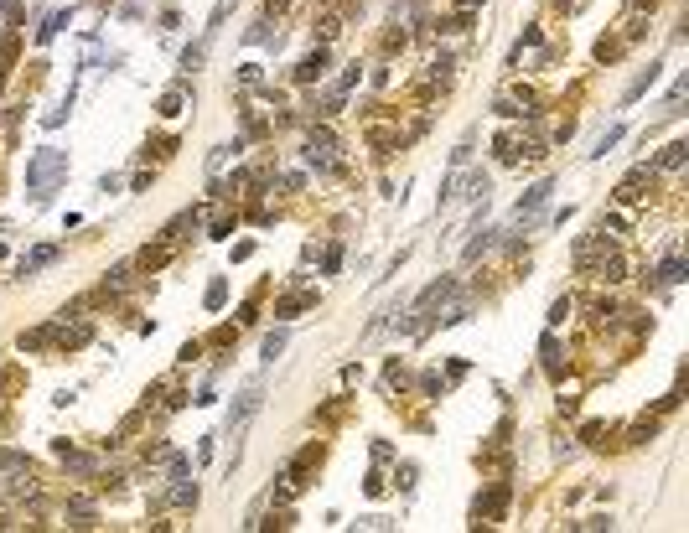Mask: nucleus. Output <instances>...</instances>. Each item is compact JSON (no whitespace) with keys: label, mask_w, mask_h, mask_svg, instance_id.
<instances>
[{"label":"nucleus","mask_w":689,"mask_h":533,"mask_svg":"<svg viewBox=\"0 0 689 533\" xmlns=\"http://www.w3.org/2000/svg\"><path fill=\"white\" fill-rule=\"evenodd\" d=\"M88 337H94V331H88V321H73V326L62 321L57 331H52V342H57V347H83Z\"/></svg>","instance_id":"6"},{"label":"nucleus","mask_w":689,"mask_h":533,"mask_svg":"<svg viewBox=\"0 0 689 533\" xmlns=\"http://www.w3.org/2000/svg\"><path fill=\"white\" fill-rule=\"evenodd\" d=\"M322 68H327V47H316L311 57H301V68H296V78L301 83H311V78H322Z\"/></svg>","instance_id":"7"},{"label":"nucleus","mask_w":689,"mask_h":533,"mask_svg":"<svg viewBox=\"0 0 689 533\" xmlns=\"http://www.w3.org/2000/svg\"><path fill=\"white\" fill-rule=\"evenodd\" d=\"M643 186H653V166L632 171V176L622 181V186H617V202H638V197H643Z\"/></svg>","instance_id":"4"},{"label":"nucleus","mask_w":689,"mask_h":533,"mask_svg":"<svg viewBox=\"0 0 689 533\" xmlns=\"http://www.w3.org/2000/svg\"><path fill=\"white\" fill-rule=\"evenodd\" d=\"M130 285V270H109V279H104V290H125Z\"/></svg>","instance_id":"16"},{"label":"nucleus","mask_w":689,"mask_h":533,"mask_svg":"<svg viewBox=\"0 0 689 533\" xmlns=\"http://www.w3.org/2000/svg\"><path fill=\"white\" fill-rule=\"evenodd\" d=\"M57 176H68V155L62 151H36L32 161H26V186H32L36 197H47L52 186H57Z\"/></svg>","instance_id":"1"},{"label":"nucleus","mask_w":689,"mask_h":533,"mask_svg":"<svg viewBox=\"0 0 689 533\" xmlns=\"http://www.w3.org/2000/svg\"><path fill=\"white\" fill-rule=\"evenodd\" d=\"M550 192H554V186H550V181H539L534 192H528L524 202H519V218H528V212H539V207H545V197H550Z\"/></svg>","instance_id":"10"},{"label":"nucleus","mask_w":689,"mask_h":533,"mask_svg":"<svg viewBox=\"0 0 689 533\" xmlns=\"http://www.w3.org/2000/svg\"><path fill=\"white\" fill-rule=\"evenodd\" d=\"M223 296H228V285H223V279H213V285H207V305L218 311V305H223Z\"/></svg>","instance_id":"15"},{"label":"nucleus","mask_w":689,"mask_h":533,"mask_svg":"<svg viewBox=\"0 0 689 533\" xmlns=\"http://www.w3.org/2000/svg\"><path fill=\"white\" fill-rule=\"evenodd\" d=\"M275 352H285V331H270V337H264V357H275Z\"/></svg>","instance_id":"13"},{"label":"nucleus","mask_w":689,"mask_h":533,"mask_svg":"<svg viewBox=\"0 0 689 533\" xmlns=\"http://www.w3.org/2000/svg\"><path fill=\"white\" fill-rule=\"evenodd\" d=\"M684 155H689V145H684V140H674L669 151L658 155V166H664V171H674V166H684Z\"/></svg>","instance_id":"11"},{"label":"nucleus","mask_w":689,"mask_h":533,"mask_svg":"<svg viewBox=\"0 0 689 533\" xmlns=\"http://www.w3.org/2000/svg\"><path fill=\"white\" fill-rule=\"evenodd\" d=\"M306 161H311V166H332V135H327V130H311Z\"/></svg>","instance_id":"5"},{"label":"nucleus","mask_w":689,"mask_h":533,"mask_svg":"<svg viewBox=\"0 0 689 533\" xmlns=\"http://www.w3.org/2000/svg\"><path fill=\"white\" fill-rule=\"evenodd\" d=\"M285 6H290V0H264V11H270V16H280Z\"/></svg>","instance_id":"20"},{"label":"nucleus","mask_w":689,"mask_h":533,"mask_svg":"<svg viewBox=\"0 0 689 533\" xmlns=\"http://www.w3.org/2000/svg\"><path fill=\"white\" fill-rule=\"evenodd\" d=\"M664 279H669V285H674V279H684V259H669L664 264Z\"/></svg>","instance_id":"18"},{"label":"nucleus","mask_w":689,"mask_h":533,"mask_svg":"<svg viewBox=\"0 0 689 533\" xmlns=\"http://www.w3.org/2000/svg\"><path fill=\"white\" fill-rule=\"evenodd\" d=\"M503 502H508V482H498L487 497H477L472 513H477V518H503Z\"/></svg>","instance_id":"3"},{"label":"nucleus","mask_w":689,"mask_h":533,"mask_svg":"<svg viewBox=\"0 0 689 533\" xmlns=\"http://www.w3.org/2000/svg\"><path fill=\"white\" fill-rule=\"evenodd\" d=\"M233 233V212H218L213 218V238H228Z\"/></svg>","instance_id":"12"},{"label":"nucleus","mask_w":689,"mask_h":533,"mask_svg":"<svg viewBox=\"0 0 689 533\" xmlns=\"http://www.w3.org/2000/svg\"><path fill=\"white\" fill-rule=\"evenodd\" d=\"M565 316H571V300H554V311H550V326H560Z\"/></svg>","instance_id":"19"},{"label":"nucleus","mask_w":689,"mask_h":533,"mask_svg":"<svg viewBox=\"0 0 689 533\" xmlns=\"http://www.w3.org/2000/svg\"><path fill=\"white\" fill-rule=\"evenodd\" d=\"M306 305H316V290H296V296H285L280 305H275V316H296V311H306Z\"/></svg>","instance_id":"8"},{"label":"nucleus","mask_w":689,"mask_h":533,"mask_svg":"<svg viewBox=\"0 0 689 533\" xmlns=\"http://www.w3.org/2000/svg\"><path fill=\"white\" fill-rule=\"evenodd\" d=\"M545 368L560 373V347H554V342H545Z\"/></svg>","instance_id":"17"},{"label":"nucleus","mask_w":689,"mask_h":533,"mask_svg":"<svg viewBox=\"0 0 689 533\" xmlns=\"http://www.w3.org/2000/svg\"><path fill=\"white\" fill-rule=\"evenodd\" d=\"M52 259H57V249H52V244H42V249H32V254H26V259H21V275H32V270H42V264H52Z\"/></svg>","instance_id":"9"},{"label":"nucleus","mask_w":689,"mask_h":533,"mask_svg":"<svg viewBox=\"0 0 689 533\" xmlns=\"http://www.w3.org/2000/svg\"><path fill=\"white\" fill-rule=\"evenodd\" d=\"M171 502H177V508H187V502H197V487H187V482H182L177 492H171Z\"/></svg>","instance_id":"14"},{"label":"nucleus","mask_w":689,"mask_h":533,"mask_svg":"<svg viewBox=\"0 0 689 533\" xmlns=\"http://www.w3.org/2000/svg\"><path fill=\"white\" fill-rule=\"evenodd\" d=\"M259 399H264V389H259V383H249V389H244V394H238V409H233V420H228V430H233V441H238V435H244V424H249V420H254V409H259Z\"/></svg>","instance_id":"2"}]
</instances>
